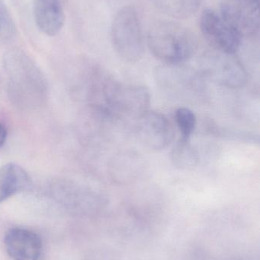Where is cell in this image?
<instances>
[{"instance_id": "1", "label": "cell", "mask_w": 260, "mask_h": 260, "mask_svg": "<svg viewBox=\"0 0 260 260\" xmlns=\"http://www.w3.org/2000/svg\"><path fill=\"white\" fill-rule=\"evenodd\" d=\"M12 99L20 106H37L47 94V81L28 55L18 49L9 50L3 56Z\"/></svg>"}, {"instance_id": "2", "label": "cell", "mask_w": 260, "mask_h": 260, "mask_svg": "<svg viewBox=\"0 0 260 260\" xmlns=\"http://www.w3.org/2000/svg\"><path fill=\"white\" fill-rule=\"evenodd\" d=\"M148 45L159 60L164 64L176 65L183 63L196 53L198 40L188 27L160 20L150 26Z\"/></svg>"}, {"instance_id": "3", "label": "cell", "mask_w": 260, "mask_h": 260, "mask_svg": "<svg viewBox=\"0 0 260 260\" xmlns=\"http://www.w3.org/2000/svg\"><path fill=\"white\" fill-rule=\"evenodd\" d=\"M111 40L114 51L122 60L135 63L142 59L145 41L135 8L125 6L118 11L111 22Z\"/></svg>"}, {"instance_id": "4", "label": "cell", "mask_w": 260, "mask_h": 260, "mask_svg": "<svg viewBox=\"0 0 260 260\" xmlns=\"http://www.w3.org/2000/svg\"><path fill=\"white\" fill-rule=\"evenodd\" d=\"M201 72L211 80L228 88H243L248 81L247 70L239 59L235 55L220 52L205 56Z\"/></svg>"}, {"instance_id": "5", "label": "cell", "mask_w": 260, "mask_h": 260, "mask_svg": "<svg viewBox=\"0 0 260 260\" xmlns=\"http://www.w3.org/2000/svg\"><path fill=\"white\" fill-rule=\"evenodd\" d=\"M199 25L205 39L217 52L236 54L241 47L243 38L223 19L221 15L212 9H206L200 17Z\"/></svg>"}, {"instance_id": "6", "label": "cell", "mask_w": 260, "mask_h": 260, "mask_svg": "<svg viewBox=\"0 0 260 260\" xmlns=\"http://www.w3.org/2000/svg\"><path fill=\"white\" fill-rule=\"evenodd\" d=\"M221 16L242 38L256 36L259 30V0H221Z\"/></svg>"}, {"instance_id": "7", "label": "cell", "mask_w": 260, "mask_h": 260, "mask_svg": "<svg viewBox=\"0 0 260 260\" xmlns=\"http://www.w3.org/2000/svg\"><path fill=\"white\" fill-rule=\"evenodd\" d=\"M137 136L143 146L152 151H162L174 140V128L164 114L148 111L137 120Z\"/></svg>"}, {"instance_id": "8", "label": "cell", "mask_w": 260, "mask_h": 260, "mask_svg": "<svg viewBox=\"0 0 260 260\" xmlns=\"http://www.w3.org/2000/svg\"><path fill=\"white\" fill-rule=\"evenodd\" d=\"M151 95L147 87L120 83L113 106V116L139 120L150 111Z\"/></svg>"}, {"instance_id": "9", "label": "cell", "mask_w": 260, "mask_h": 260, "mask_svg": "<svg viewBox=\"0 0 260 260\" xmlns=\"http://www.w3.org/2000/svg\"><path fill=\"white\" fill-rule=\"evenodd\" d=\"M6 253L13 260H38L42 251V241L35 232L14 228L4 238Z\"/></svg>"}, {"instance_id": "10", "label": "cell", "mask_w": 260, "mask_h": 260, "mask_svg": "<svg viewBox=\"0 0 260 260\" xmlns=\"http://www.w3.org/2000/svg\"><path fill=\"white\" fill-rule=\"evenodd\" d=\"M34 16L38 28L47 36L57 35L65 22L61 0H34Z\"/></svg>"}, {"instance_id": "11", "label": "cell", "mask_w": 260, "mask_h": 260, "mask_svg": "<svg viewBox=\"0 0 260 260\" xmlns=\"http://www.w3.org/2000/svg\"><path fill=\"white\" fill-rule=\"evenodd\" d=\"M32 180L27 171L15 163L0 167V204L11 197L27 190Z\"/></svg>"}, {"instance_id": "12", "label": "cell", "mask_w": 260, "mask_h": 260, "mask_svg": "<svg viewBox=\"0 0 260 260\" xmlns=\"http://www.w3.org/2000/svg\"><path fill=\"white\" fill-rule=\"evenodd\" d=\"M150 3L166 16L186 19L198 11L201 0H149Z\"/></svg>"}, {"instance_id": "13", "label": "cell", "mask_w": 260, "mask_h": 260, "mask_svg": "<svg viewBox=\"0 0 260 260\" xmlns=\"http://www.w3.org/2000/svg\"><path fill=\"white\" fill-rule=\"evenodd\" d=\"M171 160L178 169L189 171L196 168L199 162V156L191 143L190 139L181 138L172 148Z\"/></svg>"}, {"instance_id": "14", "label": "cell", "mask_w": 260, "mask_h": 260, "mask_svg": "<svg viewBox=\"0 0 260 260\" xmlns=\"http://www.w3.org/2000/svg\"><path fill=\"white\" fill-rule=\"evenodd\" d=\"M175 120L182 139H190L197 124L195 113L187 108H180L175 113Z\"/></svg>"}, {"instance_id": "15", "label": "cell", "mask_w": 260, "mask_h": 260, "mask_svg": "<svg viewBox=\"0 0 260 260\" xmlns=\"http://www.w3.org/2000/svg\"><path fill=\"white\" fill-rule=\"evenodd\" d=\"M15 21L7 6L0 0V44H6L12 41L16 35Z\"/></svg>"}, {"instance_id": "16", "label": "cell", "mask_w": 260, "mask_h": 260, "mask_svg": "<svg viewBox=\"0 0 260 260\" xmlns=\"http://www.w3.org/2000/svg\"><path fill=\"white\" fill-rule=\"evenodd\" d=\"M8 132L6 126L0 123V148L6 143V139H7Z\"/></svg>"}]
</instances>
